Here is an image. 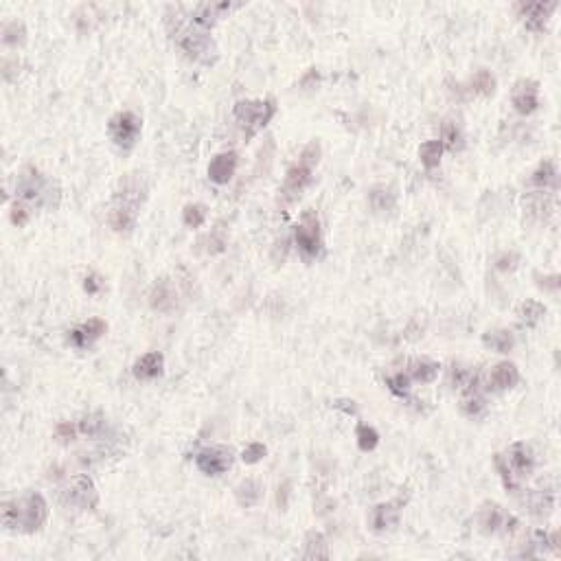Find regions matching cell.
I'll list each match as a JSON object with an SVG mask.
<instances>
[{
  "label": "cell",
  "mask_w": 561,
  "mask_h": 561,
  "mask_svg": "<svg viewBox=\"0 0 561 561\" xmlns=\"http://www.w3.org/2000/svg\"><path fill=\"white\" fill-rule=\"evenodd\" d=\"M48 504L42 494L29 491L20 498L3 502V527L15 533H35L44 527Z\"/></svg>",
  "instance_id": "obj_1"
},
{
  "label": "cell",
  "mask_w": 561,
  "mask_h": 561,
  "mask_svg": "<svg viewBox=\"0 0 561 561\" xmlns=\"http://www.w3.org/2000/svg\"><path fill=\"white\" fill-rule=\"evenodd\" d=\"M15 193H18V197H20V202H29L35 206L55 209L60 204L58 185L35 167H27L20 171L18 183H15Z\"/></svg>",
  "instance_id": "obj_2"
},
{
  "label": "cell",
  "mask_w": 561,
  "mask_h": 561,
  "mask_svg": "<svg viewBox=\"0 0 561 561\" xmlns=\"http://www.w3.org/2000/svg\"><path fill=\"white\" fill-rule=\"evenodd\" d=\"M235 119L239 121V125L246 130V136H255L259 130H263L265 125L275 119L277 114V103L275 99H242L235 103L232 107Z\"/></svg>",
  "instance_id": "obj_3"
},
{
  "label": "cell",
  "mask_w": 561,
  "mask_h": 561,
  "mask_svg": "<svg viewBox=\"0 0 561 561\" xmlns=\"http://www.w3.org/2000/svg\"><path fill=\"white\" fill-rule=\"evenodd\" d=\"M60 500L68 509H79V511H95L99 504V491L95 480L79 474L70 482H66L60 489Z\"/></svg>",
  "instance_id": "obj_4"
},
{
  "label": "cell",
  "mask_w": 561,
  "mask_h": 561,
  "mask_svg": "<svg viewBox=\"0 0 561 561\" xmlns=\"http://www.w3.org/2000/svg\"><path fill=\"white\" fill-rule=\"evenodd\" d=\"M176 40H178L180 48H183L189 58H193L197 62L213 64L217 60V46H215L213 38L200 27L189 25L185 29H180L176 33Z\"/></svg>",
  "instance_id": "obj_5"
},
{
  "label": "cell",
  "mask_w": 561,
  "mask_h": 561,
  "mask_svg": "<svg viewBox=\"0 0 561 561\" xmlns=\"http://www.w3.org/2000/svg\"><path fill=\"white\" fill-rule=\"evenodd\" d=\"M140 130H143L140 117L134 114V112H130V110L117 112L110 119V123H107V132H110V138L114 140L117 147L123 150V152L132 150L134 145L138 143Z\"/></svg>",
  "instance_id": "obj_6"
},
{
  "label": "cell",
  "mask_w": 561,
  "mask_h": 561,
  "mask_svg": "<svg viewBox=\"0 0 561 561\" xmlns=\"http://www.w3.org/2000/svg\"><path fill=\"white\" fill-rule=\"evenodd\" d=\"M294 242L301 250V255L312 261L320 255V248H322V237H320V222H318V215L307 209L303 213V220L301 224L296 226L294 230Z\"/></svg>",
  "instance_id": "obj_7"
},
{
  "label": "cell",
  "mask_w": 561,
  "mask_h": 561,
  "mask_svg": "<svg viewBox=\"0 0 561 561\" xmlns=\"http://www.w3.org/2000/svg\"><path fill=\"white\" fill-rule=\"evenodd\" d=\"M478 527L484 535H496V533L513 535L520 529V522H517V517L506 513L502 506L484 504L478 511Z\"/></svg>",
  "instance_id": "obj_8"
},
{
  "label": "cell",
  "mask_w": 561,
  "mask_h": 561,
  "mask_svg": "<svg viewBox=\"0 0 561 561\" xmlns=\"http://www.w3.org/2000/svg\"><path fill=\"white\" fill-rule=\"evenodd\" d=\"M195 465L206 476H220L232 465V451L226 447H206L195 454Z\"/></svg>",
  "instance_id": "obj_9"
},
{
  "label": "cell",
  "mask_w": 561,
  "mask_h": 561,
  "mask_svg": "<svg viewBox=\"0 0 561 561\" xmlns=\"http://www.w3.org/2000/svg\"><path fill=\"white\" fill-rule=\"evenodd\" d=\"M504 461H506V465H509L515 480L529 478L535 469V456H533V451L527 443H513L509 449H506Z\"/></svg>",
  "instance_id": "obj_10"
},
{
  "label": "cell",
  "mask_w": 561,
  "mask_h": 561,
  "mask_svg": "<svg viewBox=\"0 0 561 561\" xmlns=\"http://www.w3.org/2000/svg\"><path fill=\"white\" fill-rule=\"evenodd\" d=\"M511 103L520 114H533L539 105V84L533 79H520L513 86L511 93Z\"/></svg>",
  "instance_id": "obj_11"
},
{
  "label": "cell",
  "mask_w": 561,
  "mask_h": 561,
  "mask_svg": "<svg viewBox=\"0 0 561 561\" xmlns=\"http://www.w3.org/2000/svg\"><path fill=\"white\" fill-rule=\"evenodd\" d=\"M312 173L314 169L312 167H307L303 165V162H296L294 167H289L287 169V176H285V183H283V202L289 204V202H294L296 197L301 195V191L312 183Z\"/></svg>",
  "instance_id": "obj_12"
},
{
  "label": "cell",
  "mask_w": 561,
  "mask_h": 561,
  "mask_svg": "<svg viewBox=\"0 0 561 561\" xmlns=\"http://www.w3.org/2000/svg\"><path fill=\"white\" fill-rule=\"evenodd\" d=\"M557 9V3H522L517 5V11H520V18L524 20L529 31H544L546 29V22L550 13Z\"/></svg>",
  "instance_id": "obj_13"
},
{
  "label": "cell",
  "mask_w": 561,
  "mask_h": 561,
  "mask_svg": "<svg viewBox=\"0 0 561 561\" xmlns=\"http://www.w3.org/2000/svg\"><path fill=\"white\" fill-rule=\"evenodd\" d=\"M520 382V371L513 362H500L496 364L487 377V384L484 388L487 390H494V392H502V390H511L515 388Z\"/></svg>",
  "instance_id": "obj_14"
},
{
  "label": "cell",
  "mask_w": 561,
  "mask_h": 561,
  "mask_svg": "<svg viewBox=\"0 0 561 561\" xmlns=\"http://www.w3.org/2000/svg\"><path fill=\"white\" fill-rule=\"evenodd\" d=\"M235 171H237V152L217 154L209 165V178L215 185H228Z\"/></svg>",
  "instance_id": "obj_15"
},
{
  "label": "cell",
  "mask_w": 561,
  "mask_h": 561,
  "mask_svg": "<svg viewBox=\"0 0 561 561\" xmlns=\"http://www.w3.org/2000/svg\"><path fill=\"white\" fill-rule=\"evenodd\" d=\"M400 517H402V509L397 502H382L373 506L371 511V529L375 533H384V531H390L395 529L397 524H400Z\"/></svg>",
  "instance_id": "obj_16"
},
{
  "label": "cell",
  "mask_w": 561,
  "mask_h": 561,
  "mask_svg": "<svg viewBox=\"0 0 561 561\" xmlns=\"http://www.w3.org/2000/svg\"><path fill=\"white\" fill-rule=\"evenodd\" d=\"M150 305L152 310L156 312H162V314H169L176 310L178 305V292L176 287L169 279H160L154 287H152V294H150Z\"/></svg>",
  "instance_id": "obj_17"
},
{
  "label": "cell",
  "mask_w": 561,
  "mask_h": 561,
  "mask_svg": "<svg viewBox=\"0 0 561 561\" xmlns=\"http://www.w3.org/2000/svg\"><path fill=\"white\" fill-rule=\"evenodd\" d=\"M105 331H107V324L101 318H90L88 322L79 324V327L70 331V342L77 349H86L93 345L95 340H99Z\"/></svg>",
  "instance_id": "obj_18"
},
{
  "label": "cell",
  "mask_w": 561,
  "mask_h": 561,
  "mask_svg": "<svg viewBox=\"0 0 561 561\" xmlns=\"http://www.w3.org/2000/svg\"><path fill=\"white\" fill-rule=\"evenodd\" d=\"M230 11V3H202L197 5L191 13V25L200 27V29H211L217 20L222 18V13Z\"/></svg>",
  "instance_id": "obj_19"
},
{
  "label": "cell",
  "mask_w": 561,
  "mask_h": 561,
  "mask_svg": "<svg viewBox=\"0 0 561 561\" xmlns=\"http://www.w3.org/2000/svg\"><path fill=\"white\" fill-rule=\"evenodd\" d=\"M162 369H165V357L158 351H150L145 353L143 357L136 359L134 364V377L136 379H143V382H147V379H156L162 375Z\"/></svg>",
  "instance_id": "obj_20"
},
{
  "label": "cell",
  "mask_w": 561,
  "mask_h": 561,
  "mask_svg": "<svg viewBox=\"0 0 561 561\" xmlns=\"http://www.w3.org/2000/svg\"><path fill=\"white\" fill-rule=\"evenodd\" d=\"M522 504L527 506L531 515H548L555 509V494L553 491H527L522 498Z\"/></svg>",
  "instance_id": "obj_21"
},
{
  "label": "cell",
  "mask_w": 561,
  "mask_h": 561,
  "mask_svg": "<svg viewBox=\"0 0 561 561\" xmlns=\"http://www.w3.org/2000/svg\"><path fill=\"white\" fill-rule=\"evenodd\" d=\"M439 369H441L439 362L428 359V357H417V359H410L408 377L417 379V382H421V384H430V382H434V379H437Z\"/></svg>",
  "instance_id": "obj_22"
},
{
  "label": "cell",
  "mask_w": 561,
  "mask_h": 561,
  "mask_svg": "<svg viewBox=\"0 0 561 561\" xmlns=\"http://www.w3.org/2000/svg\"><path fill=\"white\" fill-rule=\"evenodd\" d=\"M482 345L489 347L491 351L498 353H509L515 347V336L509 329H498V331H487L482 336Z\"/></svg>",
  "instance_id": "obj_23"
},
{
  "label": "cell",
  "mask_w": 561,
  "mask_h": 561,
  "mask_svg": "<svg viewBox=\"0 0 561 561\" xmlns=\"http://www.w3.org/2000/svg\"><path fill=\"white\" fill-rule=\"evenodd\" d=\"M305 559H329V544L322 533L312 531L305 537V548H303Z\"/></svg>",
  "instance_id": "obj_24"
},
{
  "label": "cell",
  "mask_w": 561,
  "mask_h": 561,
  "mask_svg": "<svg viewBox=\"0 0 561 561\" xmlns=\"http://www.w3.org/2000/svg\"><path fill=\"white\" fill-rule=\"evenodd\" d=\"M369 202H371L373 211H377V213H388L397 204V193L390 187H375L369 193Z\"/></svg>",
  "instance_id": "obj_25"
},
{
  "label": "cell",
  "mask_w": 561,
  "mask_h": 561,
  "mask_svg": "<svg viewBox=\"0 0 561 561\" xmlns=\"http://www.w3.org/2000/svg\"><path fill=\"white\" fill-rule=\"evenodd\" d=\"M261 491H263V487L257 480L248 478V480L239 482V487L235 489V496H237V502L242 506H255L261 500Z\"/></svg>",
  "instance_id": "obj_26"
},
{
  "label": "cell",
  "mask_w": 561,
  "mask_h": 561,
  "mask_svg": "<svg viewBox=\"0 0 561 561\" xmlns=\"http://www.w3.org/2000/svg\"><path fill=\"white\" fill-rule=\"evenodd\" d=\"M494 90H496V77L487 68H480L472 77V81H469V93L472 95L489 97V95H494Z\"/></svg>",
  "instance_id": "obj_27"
},
{
  "label": "cell",
  "mask_w": 561,
  "mask_h": 561,
  "mask_svg": "<svg viewBox=\"0 0 561 561\" xmlns=\"http://www.w3.org/2000/svg\"><path fill=\"white\" fill-rule=\"evenodd\" d=\"M531 185L539 187V189H555L557 187V169L553 165V160H546V162H541V165L533 171L531 176Z\"/></svg>",
  "instance_id": "obj_28"
},
{
  "label": "cell",
  "mask_w": 561,
  "mask_h": 561,
  "mask_svg": "<svg viewBox=\"0 0 561 561\" xmlns=\"http://www.w3.org/2000/svg\"><path fill=\"white\" fill-rule=\"evenodd\" d=\"M443 143L441 140H428L421 145V150H419V158H421V165L425 169H434V167H439V162H441V156H443Z\"/></svg>",
  "instance_id": "obj_29"
},
{
  "label": "cell",
  "mask_w": 561,
  "mask_h": 561,
  "mask_svg": "<svg viewBox=\"0 0 561 561\" xmlns=\"http://www.w3.org/2000/svg\"><path fill=\"white\" fill-rule=\"evenodd\" d=\"M546 314V307L541 305L539 301H524L517 310V316L522 320V324H527V327H533L541 320V316Z\"/></svg>",
  "instance_id": "obj_30"
},
{
  "label": "cell",
  "mask_w": 561,
  "mask_h": 561,
  "mask_svg": "<svg viewBox=\"0 0 561 561\" xmlns=\"http://www.w3.org/2000/svg\"><path fill=\"white\" fill-rule=\"evenodd\" d=\"M487 404L482 400V395L478 390H472V392H465V397L461 400V412L465 414V417H480V414L484 412Z\"/></svg>",
  "instance_id": "obj_31"
},
{
  "label": "cell",
  "mask_w": 561,
  "mask_h": 561,
  "mask_svg": "<svg viewBox=\"0 0 561 561\" xmlns=\"http://www.w3.org/2000/svg\"><path fill=\"white\" fill-rule=\"evenodd\" d=\"M441 143H443L445 150H451V152H456V150L463 147V134H461L458 125L454 121H445L443 123V128H441Z\"/></svg>",
  "instance_id": "obj_32"
},
{
  "label": "cell",
  "mask_w": 561,
  "mask_h": 561,
  "mask_svg": "<svg viewBox=\"0 0 561 561\" xmlns=\"http://www.w3.org/2000/svg\"><path fill=\"white\" fill-rule=\"evenodd\" d=\"M105 428V419L101 412H93V414H86V417L79 421V432L84 437H90V439H97L101 437V432Z\"/></svg>",
  "instance_id": "obj_33"
},
{
  "label": "cell",
  "mask_w": 561,
  "mask_h": 561,
  "mask_svg": "<svg viewBox=\"0 0 561 561\" xmlns=\"http://www.w3.org/2000/svg\"><path fill=\"white\" fill-rule=\"evenodd\" d=\"M355 439H357V447L362 451H373L379 443V434L375 428H371L367 423H359L355 430Z\"/></svg>",
  "instance_id": "obj_34"
},
{
  "label": "cell",
  "mask_w": 561,
  "mask_h": 561,
  "mask_svg": "<svg viewBox=\"0 0 561 561\" xmlns=\"http://www.w3.org/2000/svg\"><path fill=\"white\" fill-rule=\"evenodd\" d=\"M27 40V29L20 20H11L3 27V42L7 46H18Z\"/></svg>",
  "instance_id": "obj_35"
},
{
  "label": "cell",
  "mask_w": 561,
  "mask_h": 561,
  "mask_svg": "<svg viewBox=\"0 0 561 561\" xmlns=\"http://www.w3.org/2000/svg\"><path fill=\"white\" fill-rule=\"evenodd\" d=\"M183 222L189 228H200L206 222V206L204 204H187L183 211Z\"/></svg>",
  "instance_id": "obj_36"
},
{
  "label": "cell",
  "mask_w": 561,
  "mask_h": 561,
  "mask_svg": "<svg viewBox=\"0 0 561 561\" xmlns=\"http://www.w3.org/2000/svg\"><path fill=\"white\" fill-rule=\"evenodd\" d=\"M386 386L397 397H408V392H410V377L406 373L390 375V377H386Z\"/></svg>",
  "instance_id": "obj_37"
},
{
  "label": "cell",
  "mask_w": 561,
  "mask_h": 561,
  "mask_svg": "<svg viewBox=\"0 0 561 561\" xmlns=\"http://www.w3.org/2000/svg\"><path fill=\"white\" fill-rule=\"evenodd\" d=\"M320 156H322V150H320V143L318 140H312L310 145H305V150L301 152L298 156V162H303V165L307 167H316L318 162H320Z\"/></svg>",
  "instance_id": "obj_38"
},
{
  "label": "cell",
  "mask_w": 561,
  "mask_h": 561,
  "mask_svg": "<svg viewBox=\"0 0 561 561\" xmlns=\"http://www.w3.org/2000/svg\"><path fill=\"white\" fill-rule=\"evenodd\" d=\"M268 454V447L263 443H250L244 451H242V461L248 463V465H255L259 463L261 458H265Z\"/></svg>",
  "instance_id": "obj_39"
},
{
  "label": "cell",
  "mask_w": 561,
  "mask_h": 561,
  "mask_svg": "<svg viewBox=\"0 0 561 561\" xmlns=\"http://www.w3.org/2000/svg\"><path fill=\"white\" fill-rule=\"evenodd\" d=\"M200 244H209L206 252H209V255H217V252H222L226 248V237L222 232H213V235H209L206 239H202Z\"/></svg>",
  "instance_id": "obj_40"
},
{
  "label": "cell",
  "mask_w": 561,
  "mask_h": 561,
  "mask_svg": "<svg viewBox=\"0 0 561 561\" xmlns=\"http://www.w3.org/2000/svg\"><path fill=\"white\" fill-rule=\"evenodd\" d=\"M29 209L25 206V202H15L13 206H11V222L15 224V226H25L27 222H29Z\"/></svg>",
  "instance_id": "obj_41"
},
{
  "label": "cell",
  "mask_w": 561,
  "mask_h": 561,
  "mask_svg": "<svg viewBox=\"0 0 561 561\" xmlns=\"http://www.w3.org/2000/svg\"><path fill=\"white\" fill-rule=\"evenodd\" d=\"M520 257L515 255V252H502V255L496 259V268L502 270V272H509V270H515Z\"/></svg>",
  "instance_id": "obj_42"
},
{
  "label": "cell",
  "mask_w": 561,
  "mask_h": 561,
  "mask_svg": "<svg viewBox=\"0 0 561 561\" xmlns=\"http://www.w3.org/2000/svg\"><path fill=\"white\" fill-rule=\"evenodd\" d=\"M55 437L62 441V443H70L75 439V425L68 423V421H62L58 428H55Z\"/></svg>",
  "instance_id": "obj_43"
},
{
  "label": "cell",
  "mask_w": 561,
  "mask_h": 561,
  "mask_svg": "<svg viewBox=\"0 0 561 561\" xmlns=\"http://www.w3.org/2000/svg\"><path fill=\"white\" fill-rule=\"evenodd\" d=\"M101 287H103L101 277H97V275L86 277V281H84V289H86L88 294H99V292H101Z\"/></svg>",
  "instance_id": "obj_44"
},
{
  "label": "cell",
  "mask_w": 561,
  "mask_h": 561,
  "mask_svg": "<svg viewBox=\"0 0 561 561\" xmlns=\"http://www.w3.org/2000/svg\"><path fill=\"white\" fill-rule=\"evenodd\" d=\"M539 287H544V289H550V292H557L559 289V275H550V277H544L541 281H537Z\"/></svg>",
  "instance_id": "obj_45"
}]
</instances>
